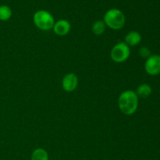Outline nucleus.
I'll list each match as a JSON object with an SVG mask.
<instances>
[{
	"label": "nucleus",
	"instance_id": "f257e3e1",
	"mask_svg": "<svg viewBox=\"0 0 160 160\" xmlns=\"http://www.w3.org/2000/svg\"><path fill=\"white\" fill-rule=\"evenodd\" d=\"M138 97L136 92L132 90L124 91L118 98L119 109L127 116L135 113L138 108Z\"/></svg>",
	"mask_w": 160,
	"mask_h": 160
},
{
	"label": "nucleus",
	"instance_id": "f03ea898",
	"mask_svg": "<svg viewBox=\"0 0 160 160\" xmlns=\"http://www.w3.org/2000/svg\"><path fill=\"white\" fill-rule=\"evenodd\" d=\"M106 27L112 30H120L124 27L126 17L123 12L118 9H110L105 13L103 18Z\"/></svg>",
	"mask_w": 160,
	"mask_h": 160
},
{
	"label": "nucleus",
	"instance_id": "7ed1b4c3",
	"mask_svg": "<svg viewBox=\"0 0 160 160\" xmlns=\"http://www.w3.org/2000/svg\"><path fill=\"white\" fill-rule=\"evenodd\" d=\"M33 21L34 25L42 31H49L52 29L55 24V19L48 11L38 10L34 14Z\"/></svg>",
	"mask_w": 160,
	"mask_h": 160
},
{
	"label": "nucleus",
	"instance_id": "20e7f679",
	"mask_svg": "<svg viewBox=\"0 0 160 160\" xmlns=\"http://www.w3.org/2000/svg\"><path fill=\"white\" fill-rule=\"evenodd\" d=\"M131 49L125 42H121L116 44L111 49L110 57L117 63H122L129 59Z\"/></svg>",
	"mask_w": 160,
	"mask_h": 160
},
{
	"label": "nucleus",
	"instance_id": "39448f33",
	"mask_svg": "<svg viewBox=\"0 0 160 160\" xmlns=\"http://www.w3.org/2000/svg\"><path fill=\"white\" fill-rule=\"evenodd\" d=\"M145 70L148 74L156 76L160 73V56L155 54L151 55L146 59L145 63Z\"/></svg>",
	"mask_w": 160,
	"mask_h": 160
},
{
	"label": "nucleus",
	"instance_id": "423d86ee",
	"mask_svg": "<svg viewBox=\"0 0 160 160\" xmlns=\"http://www.w3.org/2000/svg\"><path fill=\"white\" fill-rule=\"evenodd\" d=\"M78 78L75 73H69L63 77L62 81V87L64 91L72 92L78 88Z\"/></svg>",
	"mask_w": 160,
	"mask_h": 160
},
{
	"label": "nucleus",
	"instance_id": "0eeeda50",
	"mask_svg": "<svg viewBox=\"0 0 160 160\" xmlns=\"http://www.w3.org/2000/svg\"><path fill=\"white\" fill-rule=\"evenodd\" d=\"M53 31L59 36H65L69 34L71 30V25L70 22L67 20H59L55 22L53 26Z\"/></svg>",
	"mask_w": 160,
	"mask_h": 160
},
{
	"label": "nucleus",
	"instance_id": "6e6552de",
	"mask_svg": "<svg viewBox=\"0 0 160 160\" xmlns=\"http://www.w3.org/2000/svg\"><path fill=\"white\" fill-rule=\"evenodd\" d=\"M142 35L138 31H131L128 33L126 36H125V43L128 45V46H136V45H139L140 42H142Z\"/></svg>",
	"mask_w": 160,
	"mask_h": 160
},
{
	"label": "nucleus",
	"instance_id": "1a4fd4ad",
	"mask_svg": "<svg viewBox=\"0 0 160 160\" xmlns=\"http://www.w3.org/2000/svg\"><path fill=\"white\" fill-rule=\"evenodd\" d=\"M135 92L138 98H146L151 95L152 92V89L151 86L149 84H142L138 87L137 91Z\"/></svg>",
	"mask_w": 160,
	"mask_h": 160
},
{
	"label": "nucleus",
	"instance_id": "9d476101",
	"mask_svg": "<svg viewBox=\"0 0 160 160\" xmlns=\"http://www.w3.org/2000/svg\"><path fill=\"white\" fill-rule=\"evenodd\" d=\"M48 154L44 148H38L34 150L31 154V160H48Z\"/></svg>",
	"mask_w": 160,
	"mask_h": 160
},
{
	"label": "nucleus",
	"instance_id": "9b49d317",
	"mask_svg": "<svg viewBox=\"0 0 160 160\" xmlns=\"http://www.w3.org/2000/svg\"><path fill=\"white\" fill-rule=\"evenodd\" d=\"M12 9L9 6L6 5L0 6V20L1 21H7L12 17Z\"/></svg>",
	"mask_w": 160,
	"mask_h": 160
},
{
	"label": "nucleus",
	"instance_id": "f8f14e48",
	"mask_svg": "<svg viewBox=\"0 0 160 160\" xmlns=\"http://www.w3.org/2000/svg\"><path fill=\"white\" fill-rule=\"evenodd\" d=\"M106 25L105 24L103 20H98V21L95 22L92 25V31L95 35H101V34H104L106 31Z\"/></svg>",
	"mask_w": 160,
	"mask_h": 160
},
{
	"label": "nucleus",
	"instance_id": "ddd939ff",
	"mask_svg": "<svg viewBox=\"0 0 160 160\" xmlns=\"http://www.w3.org/2000/svg\"><path fill=\"white\" fill-rule=\"evenodd\" d=\"M139 55L142 58H146V59H148L151 56V52H150L149 48H147V47H142L140 48V50H139Z\"/></svg>",
	"mask_w": 160,
	"mask_h": 160
}]
</instances>
